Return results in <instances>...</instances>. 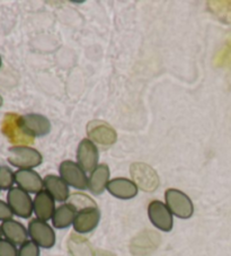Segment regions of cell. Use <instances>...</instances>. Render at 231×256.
I'll return each instance as SVG.
<instances>
[{"mask_svg":"<svg viewBox=\"0 0 231 256\" xmlns=\"http://www.w3.org/2000/svg\"><path fill=\"white\" fill-rule=\"evenodd\" d=\"M8 162L18 170H33L42 164L43 157L38 150L28 146H14L8 152Z\"/></svg>","mask_w":231,"mask_h":256,"instance_id":"cell-1","label":"cell"},{"mask_svg":"<svg viewBox=\"0 0 231 256\" xmlns=\"http://www.w3.org/2000/svg\"><path fill=\"white\" fill-rule=\"evenodd\" d=\"M165 203L175 217L188 219L194 214V204L190 198L177 188H168L165 192Z\"/></svg>","mask_w":231,"mask_h":256,"instance_id":"cell-2","label":"cell"},{"mask_svg":"<svg viewBox=\"0 0 231 256\" xmlns=\"http://www.w3.org/2000/svg\"><path fill=\"white\" fill-rule=\"evenodd\" d=\"M2 131L12 144L16 146H28L33 144L34 138L24 130L20 123V116L15 113H7L2 120Z\"/></svg>","mask_w":231,"mask_h":256,"instance_id":"cell-3","label":"cell"},{"mask_svg":"<svg viewBox=\"0 0 231 256\" xmlns=\"http://www.w3.org/2000/svg\"><path fill=\"white\" fill-rule=\"evenodd\" d=\"M28 236L30 240L40 246V248L50 250L56 245V237L53 228L48 224V222H43L40 219H32L28 222Z\"/></svg>","mask_w":231,"mask_h":256,"instance_id":"cell-4","label":"cell"},{"mask_svg":"<svg viewBox=\"0 0 231 256\" xmlns=\"http://www.w3.org/2000/svg\"><path fill=\"white\" fill-rule=\"evenodd\" d=\"M7 203L17 217L28 219L33 214V198L30 193L18 186H14L8 191Z\"/></svg>","mask_w":231,"mask_h":256,"instance_id":"cell-5","label":"cell"},{"mask_svg":"<svg viewBox=\"0 0 231 256\" xmlns=\"http://www.w3.org/2000/svg\"><path fill=\"white\" fill-rule=\"evenodd\" d=\"M148 217L150 222L160 232H168L174 227V214L162 201L154 200L149 203Z\"/></svg>","mask_w":231,"mask_h":256,"instance_id":"cell-6","label":"cell"},{"mask_svg":"<svg viewBox=\"0 0 231 256\" xmlns=\"http://www.w3.org/2000/svg\"><path fill=\"white\" fill-rule=\"evenodd\" d=\"M60 178L69 185V186L80 190L88 188V176L86 172L84 170L78 162L72 160L62 162L59 167Z\"/></svg>","mask_w":231,"mask_h":256,"instance_id":"cell-7","label":"cell"},{"mask_svg":"<svg viewBox=\"0 0 231 256\" xmlns=\"http://www.w3.org/2000/svg\"><path fill=\"white\" fill-rule=\"evenodd\" d=\"M88 139L100 146H112L118 139L115 130L104 121H92L87 126Z\"/></svg>","mask_w":231,"mask_h":256,"instance_id":"cell-8","label":"cell"},{"mask_svg":"<svg viewBox=\"0 0 231 256\" xmlns=\"http://www.w3.org/2000/svg\"><path fill=\"white\" fill-rule=\"evenodd\" d=\"M98 149L90 139H84L78 144L77 162L86 173H92L98 166Z\"/></svg>","mask_w":231,"mask_h":256,"instance_id":"cell-9","label":"cell"},{"mask_svg":"<svg viewBox=\"0 0 231 256\" xmlns=\"http://www.w3.org/2000/svg\"><path fill=\"white\" fill-rule=\"evenodd\" d=\"M100 222V211L97 206L82 209L78 211L76 216L72 227L79 235L90 234L98 227Z\"/></svg>","mask_w":231,"mask_h":256,"instance_id":"cell-10","label":"cell"},{"mask_svg":"<svg viewBox=\"0 0 231 256\" xmlns=\"http://www.w3.org/2000/svg\"><path fill=\"white\" fill-rule=\"evenodd\" d=\"M131 175L132 180L134 182L138 188H141L146 191H154L158 186V175L154 168L146 164L136 162L131 166Z\"/></svg>","mask_w":231,"mask_h":256,"instance_id":"cell-11","label":"cell"},{"mask_svg":"<svg viewBox=\"0 0 231 256\" xmlns=\"http://www.w3.org/2000/svg\"><path fill=\"white\" fill-rule=\"evenodd\" d=\"M17 186L28 193L38 194L44 190V180L34 170H18L15 172Z\"/></svg>","mask_w":231,"mask_h":256,"instance_id":"cell-12","label":"cell"},{"mask_svg":"<svg viewBox=\"0 0 231 256\" xmlns=\"http://www.w3.org/2000/svg\"><path fill=\"white\" fill-rule=\"evenodd\" d=\"M20 123L24 130L33 138L46 136L51 131L50 121L41 114H25V116H20Z\"/></svg>","mask_w":231,"mask_h":256,"instance_id":"cell-13","label":"cell"},{"mask_svg":"<svg viewBox=\"0 0 231 256\" xmlns=\"http://www.w3.org/2000/svg\"><path fill=\"white\" fill-rule=\"evenodd\" d=\"M56 201L46 190L35 194V198H33V214L36 219L43 220V222L51 220L56 209Z\"/></svg>","mask_w":231,"mask_h":256,"instance_id":"cell-14","label":"cell"},{"mask_svg":"<svg viewBox=\"0 0 231 256\" xmlns=\"http://www.w3.org/2000/svg\"><path fill=\"white\" fill-rule=\"evenodd\" d=\"M108 192L114 198H121V200H130L136 198L139 192L138 185L132 180L126 178H116L110 180L108 185Z\"/></svg>","mask_w":231,"mask_h":256,"instance_id":"cell-15","label":"cell"},{"mask_svg":"<svg viewBox=\"0 0 231 256\" xmlns=\"http://www.w3.org/2000/svg\"><path fill=\"white\" fill-rule=\"evenodd\" d=\"M44 180V190L54 198L56 201L64 203L69 200L70 190L69 185L66 184L60 176L58 175H46L43 178Z\"/></svg>","mask_w":231,"mask_h":256,"instance_id":"cell-16","label":"cell"},{"mask_svg":"<svg viewBox=\"0 0 231 256\" xmlns=\"http://www.w3.org/2000/svg\"><path fill=\"white\" fill-rule=\"evenodd\" d=\"M2 232L4 238L12 242V244L22 245L28 240V230L23 224L15 219L6 220L2 224Z\"/></svg>","mask_w":231,"mask_h":256,"instance_id":"cell-17","label":"cell"},{"mask_svg":"<svg viewBox=\"0 0 231 256\" xmlns=\"http://www.w3.org/2000/svg\"><path fill=\"white\" fill-rule=\"evenodd\" d=\"M110 168L106 164H100L88 178V190L95 196L104 193L110 183Z\"/></svg>","mask_w":231,"mask_h":256,"instance_id":"cell-18","label":"cell"},{"mask_svg":"<svg viewBox=\"0 0 231 256\" xmlns=\"http://www.w3.org/2000/svg\"><path fill=\"white\" fill-rule=\"evenodd\" d=\"M77 216V210L70 203H62L56 209V212L51 219L53 227L56 229H66L74 224V218Z\"/></svg>","mask_w":231,"mask_h":256,"instance_id":"cell-19","label":"cell"},{"mask_svg":"<svg viewBox=\"0 0 231 256\" xmlns=\"http://www.w3.org/2000/svg\"><path fill=\"white\" fill-rule=\"evenodd\" d=\"M68 203H70L71 206H74V209L78 211H80L82 209L86 208H90V206H97L95 201L90 198V196H87L86 194H80V193H76L70 196Z\"/></svg>","mask_w":231,"mask_h":256,"instance_id":"cell-20","label":"cell"},{"mask_svg":"<svg viewBox=\"0 0 231 256\" xmlns=\"http://www.w3.org/2000/svg\"><path fill=\"white\" fill-rule=\"evenodd\" d=\"M15 173L8 166H0V190L10 191L14 188Z\"/></svg>","mask_w":231,"mask_h":256,"instance_id":"cell-21","label":"cell"},{"mask_svg":"<svg viewBox=\"0 0 231 256\" xmlns=\"http://www.w3.org/2000/svg\"><path fill=\"white\" fill-rule=\"evenodd\" d=\"M40 246L33 240H28L22 244L18 248V256H40Z\"/></svg>","mask_w":231,"mask_h":256,"instance_id":"cell-22","label":"cell"},{"mask_svg":"<svg viewBox=\"0 0 231 256\" xmlns=\"http://www.w3.org/2000/svg\"><path fill=\"white\" fill-rule=\"evenodd\" d=\"M0 256H18V250L15 244L2 237L0 238Z\"/></svg>","mask_w":231,"mask_h":256,"instance_id":"cell-23","label":"cell"},{"mask_svg":"<svg viewBox=\"0 0 231 256\" xmlns=\"http://www.w3.org/2000/svg\"><path fill=\"white\" fill-rule=\"evenodd\" d=\"M12 209L10 208V206H8V203L0 200V222H6V220H10L12 219Z\"/></svg>","mask_w":231,"mask_h":256,"instance_id":"cell-24","label":"cell"},{"mask_svg":"<svg viewBox=\"0 0 231 256\" xmlns=\"http://www.w3.org/2000/svg\"><path fill=\"white\" fill-rule=\"evenodd\" d=\"M2 95H0V108H2Z\"/></svg>","mask_w":231,"mask_h":256,"instance_id":"cell-25","label":"cell"},{"mask_svg":"<svg viewBox=\"0 0 231 256\" xmlns=\"http://www.w3.org/2000/svg\"><path fill=\"white\" fill-rule=\"evenodd\" d=\"M2 236V224H0V238Z\"/></svg>","mask_w":231,"mask_h":256,"instance_id":"cell-26","label":"cell"},{"mask_svg":"<svg viewBox=\"0 0 231 256\" xmlns=\"http://www.w3.org/2000/svg\"><path fill=\"white\" fill-rule=\"evenodd\" d=\"M2 56H0V67H2Z\"/></svg>","mask_w":231,"mask_h":256,"instance_id":"cell-27","label":"cell"}]
</instances>
